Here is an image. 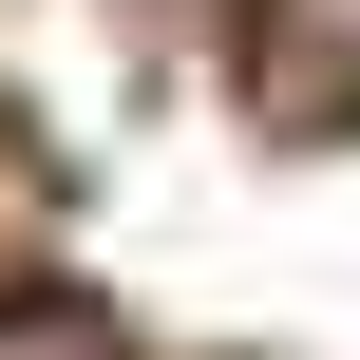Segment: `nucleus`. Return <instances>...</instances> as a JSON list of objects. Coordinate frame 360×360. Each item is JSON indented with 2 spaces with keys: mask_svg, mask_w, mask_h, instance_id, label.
I'll return each mask as SVG.
<instances>
[{
  "mask_svg": "<svg viewBox=\"0 0 360 360\" xmlns=\"http://www.w3.org/2000/svg\"><path fill=\"white\" fill-rule=\"evenodd\" d=\"M0 360H114V323H76V304H0Z\"/></svg>",
  "mask_w": 360,
  "mask_h": 360,
  "instance_id": "1",
  "label": "nucleus"
},
{
  "mask_svg": "<svg viewBox=\"0 0 360 360\" xmlns=\"http://www.w3.org/2000/svg\"><path fill=\"white\" fill-rule=\"evenodd\" d=\"M266 38H304V57H360V0H266Z\"/></svg>",
  "mask_w": 360,
  "mask_h": 360,
  "instance_id": "2",
  "label": "nucleus"
}]
</instances>
